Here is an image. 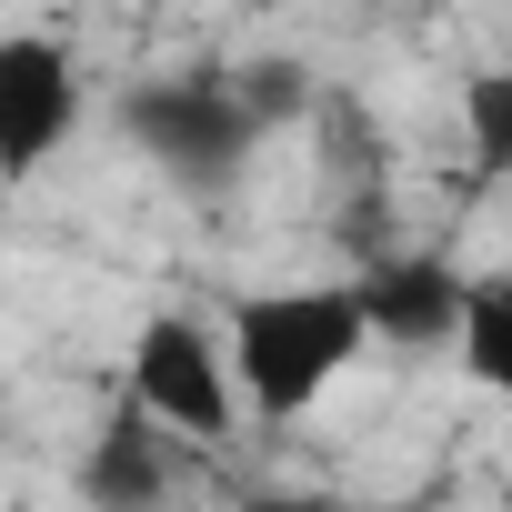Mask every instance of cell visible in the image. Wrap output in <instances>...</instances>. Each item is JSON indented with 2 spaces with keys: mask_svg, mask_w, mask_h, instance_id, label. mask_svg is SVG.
Listing matches in <instances>:
<instances>
[{
  "mask_svg": "<svg viewBox=\"0 0 512 512\" xmlns=\"http://www.w3.org/2000/svg\"><path fill=\"white\" fill-rule=\"evenodd\" d=\"M221 352H231L241 412L302 422V412H322V392L372 352V332H362L352 282H292V292H251V302H231Z\"/></svg>",
  "mask_w": 512,
  "mask_h": 512,
  "instance_id": "6da1fadb",
  "label": "cell"
},
{
  "mask_svg": "<svg viewBox=\"0 0 512 512\" xmlns=\"http://www.w3.org/2000/svg\"><path fill=\"white\" fill-rule=\"evenodd\" d=\"M121 131H131V151L171 181V191H191V201H221V191H241V171L262 161V121H251V101H241V81L231 71H171V81H141L131 101H121Z\"/></svg>",
  "mask_w": 512,
  "mask_h": 512,
  "instance_id": "7a4b0ae2",
  "label": "cell"
},
{
  "mask_svg": "<svg viewBox=\"0 0 512 512\" xmlns=\"http://www.w3.org/2000/svg\"><path fill=\"white\" fill-rule=\"evenodd\" d=\"M91 91H81V61L61 31H0V191H31L71 131H81Z\"/></svg>",
  "mask_w": 512,
  "mask_h": 512,
  "instance_id": "3957f363",
  "label": "cell"
},
{
  "mask_svg": "<svg viewBox=\"0 0 512 512\" xmlns=\"http://www.w3.org/2000/svg\"><path fill=\"white\" fill-rule=\"evenodd\" d=\"M131 412H151L181 442H221L241 392H231V352L201 312H151L131 332Z\"/></svg>",
  "mask_w": 512,
  "mask_h": 512,
  "instance_id": "277c9868",
  "label": "cell"
},
{
  "mask_svg": "<svg viewBox=\"0 0 512 512\" xmlns=\"http://www.w3.org/2000/svg\"><path fill=\"white\" fill-rule=\"evenodd\" d=\"M352 302H362V332L382 352H442L452 312H462V262H442V251H382V262L352 272Z\"/></svg>",
  "mask_w": 512,
  "mask_h": 512,
  "instance_id": "5b68a950",
  "label": "cell"
},
{
  "mask_svg": "<svg viewBox=\"0 0 512 512\" xmlns=\"http://www.w3.org/2000/svg\"><path fill=\"white\" fill-rule=\"evenodd\" d=\"M81 502H111V512H141V502H171L181 482H191V462H181V432H161L151 412H111L101 432H91V452H81Z\"/></svg>",
  "mask_w": 512,
  "mask_h": 512,
  "instance_id": "8992f818",
  "label": "cell"
},
{
  "mask_svg": "<svg viewBox=\"0 0 512 512\" xmlns=\"http://www.w3.org/2000/svg\"><path fill=\"white\" fill-rule=\"evenodd\" d=\"M442 352H462L472 392H512V282L502 272H462V312Z\"/></svg>",
  "mask_w": 512,
  "mask_h": 512,
  "instance_id": "52a82bcc",
  "label": "cell"
},
{
  "mask_svg": "<svg viewBox=\"0 0 512 512\" xmlns=\"http://www.w3.org/2000/svg\"><path fill=\"white\" fill-rule=\"evenodd\" d=\"M462 121H472V181H502L512 171V71H472Z\"/></svg>",
  "mask_w": 512,
  "mask_h": 512,
  "instance_id": "ba28073f",
  "label": "cell"
},
{
  "mask_svg": "<svg viewBox=\"0 0 512 512\" xmlns=\"http://www.w3.org/2000/svg\"><path fill=\"white\" fill-rule=\"evenodd\" d=\"M241 81V101H251V121H262V131H292V121H312V71L302 61H251V71H231Z\"/></svg>",
  "mask_w": 512,
  "mask_h": 512,
  "instance_id": "9c48e42d",
  "label": "cell"
}]
</instances>
